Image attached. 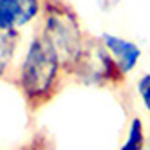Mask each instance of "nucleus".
<instances>
[{
  "label": "nucleus",
  "mask_w": 150,
  "mask_h": 150,
  "mask_svg": "<svg viewBox=\"0 0 150 150\" xmlns=\"http://www.w3.org/2000/svg\"><path fill=\"white\" fill-rule=\"evenodd\" d=\"M67 76L58 51L38 31L29 40L25 52L15 72V85L31 112L47 105L62 89Z\"/></svg>",
  "instance_id": "1"
},
{
  "label": "nucleus",
  "mask_w": 150,
  "mask_h": 150,
  "mask_svg": "<svg viewBox=\"0 0 150 150\" xmlns=\"http://www.w3.org/2000/svg\"><path fill=\"white\" fill-rule=\"evenodd\" d=\"M40 16V33L58 51L65 72H69L87 38L76 11L65 0H44V9Z\"/></svg>",
  "instance_id": "2"
},
{
  "label": "nucleus",
  "mask_w": 150,
  "mask_h": 150,
  "mask_svg": "<svg viewBox=\"0 0 150 150\" xmlns=\"http://www.w3.org/2000/svg\"><path fill=\"white\" fill-rule=\"evenodd\" d=\"M67 76H74L80 83L92 87H114L125 80V74L117 67L103 42L89 35Z\"/></svg>",
  "instance_id": "3"
},
{
  "label": "nucleus",
  "mask_w": 150,
  "mask_h": 150,
  "mask_svg": "<svg viewBox=\"0 0 150 150\" xmlns=\"http://www.w3.org/2000/svg\"><path fill=\"white\" fill-rule=\"evenodd\" d=\"M44 0H0V29H22L42 15Z\"/></svg>",
  "instance_id": "4"
},
{
  "label": "nucleus",
  "mask_w": 150,
  "mask_h": 150,
  "mask_svg": "<svg viewBox=\"0 0 150 150\" xmlns=\"http://www.w3.org/2000/svg\"><path fill=\"white\" fill-rule=\"evenodd\" d=\"M100 40L103 42V45L110 52V56L114 58V62L117 63V67L121 69L125 76L137 67L139 58H141V47L136 42L117 35H110V33H103Z\"/></svg>",
  "instance_id": "5"
},
{
  "label": "nucleus",
  "mask_w": 150,
  "mask_h": 150,
  "mask_svg": "<svg viewBox=\"0 0 150 150\" xmlns=\"http://www.w3.org/2000/svg\"><path fill=\"white\" fill-rule=\"evenodd\" d=\"M20 42V29H0V80H6L11 74L18 56Z\"/></svg>",
  "instance_id": "6"
},
{
  "label": "nucleus",
  "mask_w": 150,
  "mask_h": 150,
  "mask_svg": "<svg viewBox=\"0 0 150 150\" xmlns=\"http://www.w3.org/2000/svg\"><path fill=\"white\" fill-rule=\"evenodd\" d=\"M145 148V127L139 117H134L128 125V134L120 150H143Z\"/></svg>",
  "instance_id": "7"
},
{
  "label": "nucleus",
  "mask_w": 150,
  "mask_h": 150,
  "mask_svg": "<svg viewBox=\"0 0 150 150\" xmlns=\"http://www.w3.org/2000/svg\"><path fill=\"white\" fill-rule=\"evenodd\" d=\"M137 94L143 101V107L150 112V72L143 74L137 81Z\"/></svg>",
  "instance_id": "8"
},
{
  "label": "nucleus",
  "mask_w": 150,
  "mask_h": 150,
  "mask_svg": "<svg viewBox=\"0 0 150 150\" xmlns=\"http://www.w3.org/2000/svg\"><path fill=\"white\" fill-rule=\"evenodd\" d=\"M20 150H52V146H51V141L44 134H36L31 141H27Z\"/></svg>",
  "instance_id": "9"
},
{
  "label": "nucleus",
  "mask_w": 150,
  "mask_h": 150,
  "mask_svg": "<svg viewBox=\"0 0 150 150\" xmlns=\"http://www.w3.org/2000/svg\"><path fill=\"white\" fill-rule=\"evenodd\" d=\"M100 7L103 9V11H109V9H112L114 6H117V2H114V0H98Z\"/></svg>",
  "instance_id": "10"
}]
</instances>
